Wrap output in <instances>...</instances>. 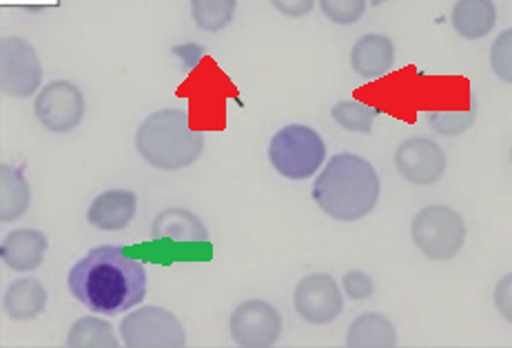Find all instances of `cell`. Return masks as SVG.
<instances>
[{
  "mask_svg": "<svg viewBox=\"0 0 512 348\" xmlns=\"http://www.w3.org/2000/svg\"><path fill=\"white\" fill-rule=\"evenodd\" d=\"M342 289L353 302H362L371 298L375 291V284L371 280V275L364 271H348L342 278Z\"/></svg>",
  "mask_w": 512,
  "mask_h": 348,
  "instance_id": "484cf974",
  "label": "cell"
},
{
  "mask_svg": "<svg viewBox=\"0 0 512 348\" xmlns=\"http://www.w3.org/2000/svg\"><path fill=\"white\" fill-rule=\"evenodd\" d=\"M466 233L464 218L444 204H428L411 222L415 247L433 262L453 260L464 247Z\"/></svg>",
  "mask_w": 512,
  "mask_h": 348,
  "instance_id": "5b68a950",
  "label": "cell"
},
{
  "mask_svg": "<svg viewBox=\"0 0 512 348\" xmlns=\"http://www.w3.org/2000/svg\"><path fill=\"white\" fill-rule=\"evenodd\" d=\"M382 182L371 162L355 153H337L313 184V200L340 222L366 218L380 202Z\"/></svg>",
  "mask_w": 512,
  "mask_h": 348,
  "instance_id": "7a4b0ae2",
  "label": "cell"
},
{
  "mask_svg": "<svg viewBox=\"0 0 512 348\" xmlns=\"http://www.w3.org/2000/svg\"><path fill=\"white\" fill-rule=\"evenodd\" d=\"M395 63V45L384 34H364L351 49V67L364 80L386 76Z\"/></svg>",
  "mask_w": 512,
  "mask_h": 348,
  "instance_id": "9a60e30c",
  "label": "cell"
},
{
  "mask_svg": "<svg viewBox=\"0 0 512 348\" xmlns=\"http://www.w3.org/2000/svg\"><path fill=\"white\" fill-rule=\"evenodd\" d=\"M118 333L127 348H182L187 344L182 322L162 306H142L122 317Z\"/></svg>",
  "mask_w": 512,
  "mask_h": 348,
  "instance_id": "8992f818",
  "label": "cell"
},
{
  "mask_svg": "<svg viewBox=\"0 0 512 348\" xmlns=\"http://www.w3.org/2000/svg\"><path fill=\"white\" fill-rule=\"evenodd\" d=\"M235 7H238L235 0H193L191 16L202 32L218 34L231 25Z\"/></svg>",
  "mask_w": 512,
  "mask_h": 348,
  "instance_id": "7402d4cb",
  "label": "cell"
},
{
  "mask_svg": "<svg viewBox=\"0 0 512 348\" xmlns=\"http://www.w3.org/2000/svg\"><path fill=\"white\" fill-rule=\"evenodd\" d=\"M475 116H477V105H475V96L470 94L462 107H435L430 109L426 118L428 125L439 136H462L464 131L475 125Z\"/></svg>",
  "mask_w": 512,
  "mask_h": 348,
  "instance_id": "44dd1931",
  "label": "cell"
},
{
  "mask_svg": "<svg viewBox=\"0 0 512 348\" xmlns=\"http://www.w3.org/2000/svg\"><path fill=\"white\" fill-rule=\"evenodd\" d=\"M322 14L335 25H355L366 12L364 0H322Z\"/></svg>",
  "mask_w": 512,
  "mask_h": 348,
  "instance_id": "cb8c5ba5",
  "label": "cell"
},
{
  "mask_svg": "<svg viewBox=\"0 0 512 348\" xmlns=\"http://www.w3.org/2000/svg\"><path fill=\"white\" fill-rule=\"evenodd\" d=\"M326 158L320 133L306 125H289L271 138L269 162L282 178L304 182L315 176Z\"/></svg>",
  "mask_w": 512,
  "mask_h": 348,
  "instance_id": "277c9868",
  "label": "cell"
},
{
  "mask_svg": "<svg viewBox=\"0 0 512 348\" xmlns=\"http://www.w3.org/2000/svg\"><path fill=\"white\" fill-rule=\"evenodd\" d=\"M204 49L198 43H184V45H176L171 49V54L182 60V69H196L200 65V60L204 58Z\"/></svg>",
  "mask_w": 512,
  "mask_h": 348,
  "instance_id": "4316f807",
  "label": "cell"
},
{
  "mask_svg": "<svg viewBox=\"0 0 512 348\" xmlns=\"http://www.w3.org/2000/svg\"><path fill=\"white\" fill-rule=\"evenodd\" d=\"M295 311L309 324H331L344 311V298L333 275L311 273L298 282L293 293Z\"/></svg>",
  "mask_w": 512,
  "mask_h": 348,
  "instance_id": "30bf717a",
  "label": "cell"
},
{
  "mask_svg": "<svg viewBox=\"0 0 512 348\" xmlns=\"http://www.w3.org/2000/svg\"><path fill=\"white\" fill-rule=\"evenodd\" d=\"M455 32L466 40L486 38L497 23V7L490 0H459L450 14Z\"/></svg>",
  "mask_w": 512,
  "mask_h": 348,
  "instance_id": "e0dca14e",
  "label": "cell"
},
{
  "mask_svg": "<svg viewBox=\"0 0 512 348\" xmlns=\"http://www.w3.org/2000/svg\"><path fill=\"white\" fill-rule=\"evenodd\" d=\"M3 309L14 322L36 320L47 309V289L34 278L14 280L3 295Z\"/></svg>",
  "mask_w": 512,
  "mask_h": 348,
  "instance_id": "2e32d148",
  "label": "cell"
},
{
  "mask_svg": "<svg viewBox=\"0 0 512 348\" xmlns=\"http://www.w3.org/2000/svg\"><path fill=\"white\" fill-rule=\"evenodd\" d=\"M0 87L9 98H29L43 87V65L29 40L7 36L0 43Z\"/></svg>",
  "mask_w": 512,
  "mask_h": 348,
  "instance_id": "52a82bcc",
  "label": "cell"
},
{
  "mask_svg": "<svg viewBox=\"0 0 512 348\" xmlns=\"http://www.w3.org/2000/svg\"><path fill=\"white\" fill-rule=\"evenodd\" d=\"M397 344V331L393 322L382 313H362L348 326V348H393Z\"/></svg>",
  "mask_w": 512,
  "mask_h": 348,
  "instance_id": "ac0fdd59",
  "label": "cell"
},
{
  "mask_svg": "<svg viewBox=\"0 0 512 348\" xmlns=\"http://www.w3.org/2000/svg\"><path fill=\"white\" fill-rule=\"evenodd\" d=\"M74 298L98 315H120L147 298V269L120 244L91 249L67 275Z\"/></svg>",
  "mask_w": 512,
  "mask_h": 348,
  "instance_id": "6da1fadb",
  "label": "cell"
},
{
  "mask_svg": "<svg viewBox=\"0 0 512 348\" xmlns=\"http://www.w3.org/2000/svg\"><path fill=\"white\" fill-rule=\"evenodd\" d=\"M85 96L69 80H51L38 91L34 114L40 125L54 133L74 131L85 118Z\"/></svg>",
  "mask_w": 512,
  "mask_h": 348,
  "instance_id": "ba28073f",
  "label": "cell"
},
{
  "mask_svg": "<svg viewBox=\"0 0 512 348\" xmlns=\"http://www.w3.org/2000/svg\"><path fill=\"white\" fill-rule=\"evenodd\" d=\"M333 120L346 131L353 133H371L373 122L380 116V109L371 107L362 100H342L331 109Z\"/></svg>",
  "mask_w": 512,
  "mask_h": 348,
  "instance_id": "603a6c76",
  "label": "cell"
},
{
  "mask_svg": "<svg viewBox=\"0 0 512 348\" xmlns=\"http://www.w3.org/2000/svg\"><path fill=\"white\" fill-rule=\"evenodd\" d=\"M151 240L158 244H209V229L193 211L165 209L151 224Z\"/></svg>",
  "mask_w": 512,
  "mask_h": 348,
  "instance_id": "4fadbf2b",
  "label": "cell"
},
{
  "mask_svg": "<svg viewBox=\"0 0 512 348\" xmlns=\"http://www.w3.org/2000/svg\"><path fill=\"white\" fill-rule=\"evenodd\" d=\"M136 211L138 198L133 191H105L89 204L87 222L98 231H125L136 218Z\"/></svg>",
  "mask_w": 512,
  "mask_h": 348,
  "instance_id": "7c38bea8",
  "label": "cell"
},
{
  "mask_svg": "<svg viewBox=\"0 0 512 348\" xmlns=\"http://www.w3.org/2000/svg\"><path fill=\"white\" fill-rule=\"evenodd\" d=\"M49 249V240L43 231L38 229H16L3 238L0 244V258L5 266L18 273H29L40 269L45 262Z\"/></svg>",
  "mask_w": 512,
  "mask_h": 348,
  "instance_id": "5bb4252c",
  "label": "cell"
},
{
  "mask_svg": "<svg viewBox=\"0 0 512 348\" xmlns=\"http://www.w3.org/2000/svg\"><path fill=\"white\" fill-rule=\"evenodd\" d=\"M395 167L406 182L428 187L444 178L446 153L435 140L408 138L395 149Z\"/></svg>",
  "mask_w": 512,
  "mask_h": 348,
  "instance_id": "8fae6325",
  "label": "cell"
},
{
  "mask_svg": "<svg viewBox=\"0 0 512 348\" xmlns=\"http://www.w3.org/2000/svg\"><path fill=\"white\" fill-rule=\"evenodd\" d=\"M69 348H118L116 329L102 317H80L67 333Z\"/></svg>",
  "mask_w": 512,
  "mask_h": 348,
  "instance_id": "ffe728a7",
  "label": "cell"
},
{
  "mask_svg": "<svg viewBox=\"0 0 512 348\" xmlns=\"http://www.w3.org/2000/svg\"><path fill=\"white\" fill-rule=\"evenodd\" d=\"M231 337L242 348H271L282 335V315L271 302L247 300L231 313Z\"/></svg>",
  "mask_w": 512,
  "mask_h": 348,
  "instance_id": "9c48e42d",
  "label": "cell"
},
{
  "mask_svg": "<svg viewBox=\"0 0 512 348\" xmlns=\"http://www.w3.org/2000/svg\"><path fill=\"white\" fill-rule=\"evenodd\" d=\"M136 149L149 167L178 171L198 162L204 151V136L202 131L191 129L187 111L162 109L138 127Z\"/></svg>",
  "mask_w": 512,
  "mask_h": 348,
  "instance_id": "3957f363",
  "label": "cell"
},
{
  "mask_svg": "<svg viewBox=\"0 0 512 348\" xmlns=\"http://www.w3.org/2000/svg\"><path fill=\"white\" fill-rule=\"evenodd\" d=\"M273 7L280 9L284 16L302 18L309 12H313L315 3H313V0H278V3H273Z\"/></svg>",
  "mask_w": 512,
  "mask_h": 348,
  "instance_id": "83f0119b",
  "label": "cell"
},
{
  "mask_svg": "<svg viewBox=\"0 0 512 348\" xmlns=\"http://www.w3.org/2000/svg\"><path fill=\"white\" fill-rule=\"evenodd\" d=\"M512 29H506L504 34H499L495 40L493 49H490V67H493L495 74L506 80L510 85L512 83Z\"/></svg>",
  "mask_w": 512,
  "mask_h": 348,
  "instance_id": "d4e9b609",
  "label": "cell"
},
{
  "mask_svg": "<svg viewBox=\"0 0 512 348\" xmlns=\"http://www.w3.org/2000/svg\"><path fill=\"white\" fill-rule=\"evenodd\" d=\"M32 193L23 169L14 165L0 167V220L3 224L16 222L27 213Z\"/></svg>",
  "mask_w": 512,
  "mask_h": 348,
  "instance_id": "d6986e66",
  "label": "cell"
}]
</instances>
